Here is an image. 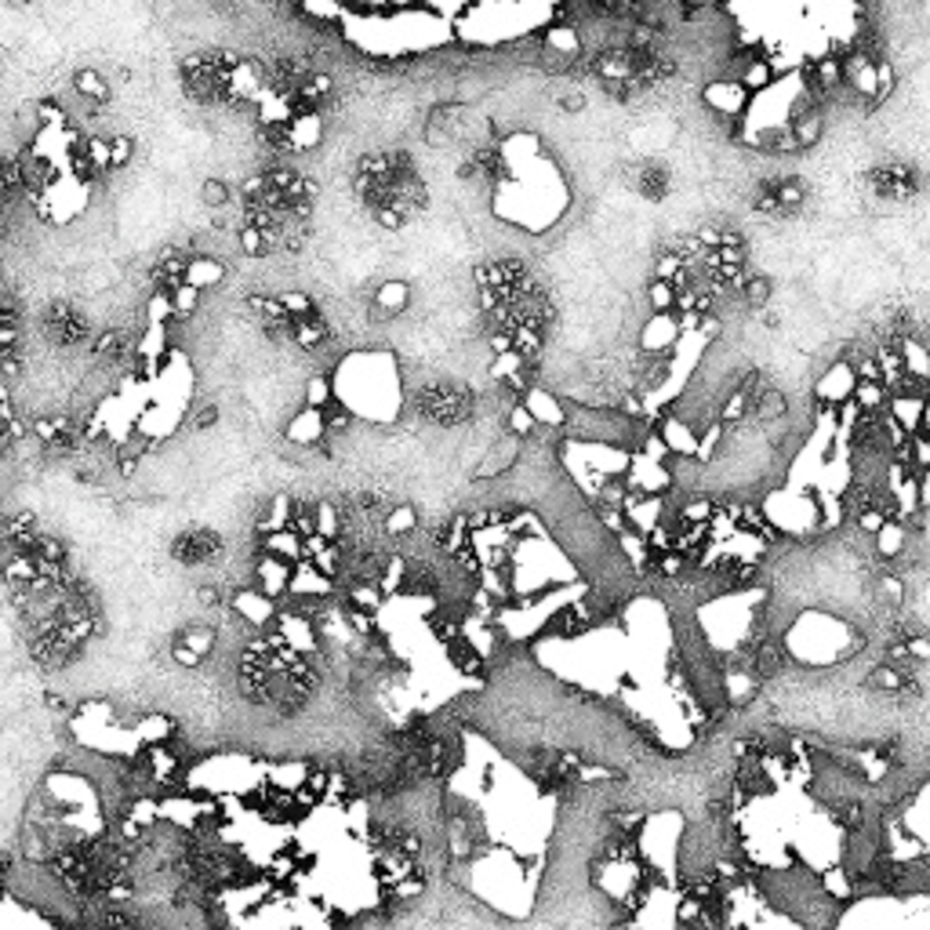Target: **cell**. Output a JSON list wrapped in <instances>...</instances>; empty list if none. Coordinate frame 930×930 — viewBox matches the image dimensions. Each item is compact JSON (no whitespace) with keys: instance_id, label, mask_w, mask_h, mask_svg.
Returning a JSON list of instances; mask_svg holds the SVG:
<instances>
[{"instance_id":"10","label":"cell","mask_w":930,"mask_h":930,"mask_svg":"<svg viewBox=\"0 0 930 930\" xmlns=\"http://www.w3.org/2000/svg\"><path fill=\"white\" fill-rule=\"evenodd\" d=\"M385 313H400L403 306H407V288L403 284H385V288H378V299H375Z\"/></svg>"},{"instance_id":"5","label":"cell","mask_w":930,"mask_h":930,"mask_svg":"<svg viewBox=\"0 0 930 930\" xmlns=\"http://www.w3.org/2000/svg\"><path fill=\"white\" fill-rule=\"evenodd\" d=\"M222 262H214V259H193L189 262V270H185V284L189 288H196V291H204V288H214L218 280H222Z\"/></svg>"},{"instance_id":"14","label":"cell","mask_w":930,"mask_h":930,"mask_svg":"<svg viewBox=\"0 0 930 930\" xmlns=\"http://www.w3.org/2000/svg\"><path fill=\"white\" fill-rule=\"evenodd\" d=\"M214 418H218V411H214L211 403H207L204 411H196V425H200V429H204V425H214Z\"/></svg>"},{"instance_id":"4","label":"cell","mask_w":930,"mask_h":930,"mask_svg":"<svg viewBox=\"0 0 930 930\" xmlns=\"http://www.w3.org/2000/svg\"><path fill=\"white\" fill-rule=\"evenodd\" d=\"M324 418H320V411H313V407H306L302 414H295L291 418V425H288V436L291 440H299V443H317V440H324Z\"/></svg>"},{"instance_id":"1","label":"cell","mask_w":930,"mask_h":930,"mask_svg":"<svg viewBox=\"0 0 930 930\" xmlns=\"http://www.w3.org/2000/svg\"><path fill=\"white\" fill-rule=\"evenodd\" d=\"M414 411L436 425H461L477 414V396L451 382H429L414 396Z\"/></svg>"},{"instance_id":"12","label":"cell","mask_w":930,"mask_h":930,"mask_svg":"<svg viewBox=\"0 0 930 930\" xmlns=\"http://www.w3.org/2000/svg\"><path fill=\"white\" fill-rule=\"evenodd\" d=\"M131 153H135V142H131L128 135L109 138V167H124V164L131 160Z\"/></svg>"},{"instance_id":"6","label":"cell","mask_w":930,"mask_h":930,"mask_svg":"<svg viewBox=\"0 0 930 930\" xmlns=\"http://www.w3.org/2000/svg\"><path fill=\"white\" fill-rule=\"evenodd\" d=\"M418 527V513L411 506H396L393 513L382 517V535L385 538H403V535H414Z\"/></svg>"},{"instance_id":"7","label":"cell","mask_w":930,"mask_h":930,"mask_svg":"<svg viewBox=\"0 0 930 930\" xmlns=\"http://www.w3.org/2000/svg\"><path fill=\"white\" fill-rule=\"evenodd\" d=\"M640 193L650 196V200H661L669 193V171L658 167V164H643L640 167Z\"/></svg>"},{"instance_id":"13","label":"cell","mask_w":930,"mask_h":930,"mask_svg":"<svg viewBox=\"0 0 930 930\" xmlns=\"http://www.w3.org/2000/svg\"><path fill=\"white\" fill-rule=\"evenodd\" d=\"M95 353H99V356H120V353H124V338H120L117 331H106V335L95 342Z\"/></svg>"},{"instance_id":"2","label":"cell","mask_w":930,"mask_h":930,"mask_svg":"<svg viewBox=\"0 0 930 930\" xmlns=\"http://www.w3.org/2000/svg\"><path fill=\"white\" fill-rule=\"evenodd\" d=\"M222 553H225V542H222V535L211 531V527H189V531H182V535L171 542V556H175L178 564H185V567L214 564V560H222Z\"/></svg>"},{"instance_id":"9","label":"cell","mask_w":930,"mask_h":930,"mask_svg":"<svg viewBox=\"0 0 930 930\" xmlns=\"http://www.w3.org/2000/svg\"><path fill=\"white\" fill-rule=\"evenodd\" d=\"M738 299H742L749 309H764V306L771 302V280H767V277H753V273H749V280L742 284Z\"/></svg>"},{"instance_id":"11","label":"cell","mask_w":930,"mask_h":930,"mask_svg":"<svg viewBox=\"0 0 930 930\" xmlns=\"http://www.w3.org/2000/svg\"><path fill=\"white\" fill-rule=\"evenodd\" d=\"M200 193H204V204H207V207H222V204H229V196H232V189H229L222 178H207Z\"/></svg>"},{"instance_id":"8","label":"cell","mask_w":930,"mask_h":930,"mask_svg":"<svg viewBox=\"0 0 930 930\" xmlns=\"http://www.w3.org/2000/svg\"><path fill=\"white\" fill-rule=\"evenodd\" d=\"M73 84H77V91H81L88 102H95V106H102V102L109 99V88H106V81H102L95 70H81V73L73 77Z\"/></svg>"},{"instance_id":"3","label":"cell","mask_w":930,"mask_h":930,"mask_svg":"<svg viewBox=\"0 0 930 930\" xmlns=\"http://www.w3.org/2000/svg\"><path fill=\"white\" fill-rule=\"evenodd\" d=\"M868 185L883 200H908L916 193V175L905 164H887V167L868 171Z\"/></svg>"}]
</instances>
